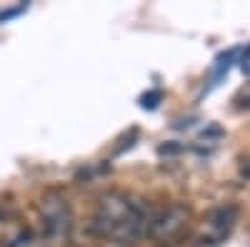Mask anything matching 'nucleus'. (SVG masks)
Listing matches in <instances>:
<instances>
[{
	"mask_svg": "<svg viewBox=\"0 0 250 247\" xmlns=\"http://www.w3.org/2000/svg\"><path fill=\"white\" fill-rule=\"evenodd\" d=\"M153 210L143 200H133L123 192H105L93 212V232L100 245L135 247L148 237Z\"/></svg>",
	"mask_w": 250,
	"mask_h": 247,
	"instance_id": "1",
	"label": "nucleus"
},
{
	"mask_svg": "<svg viewBox=\"0 0 250 247\" xmlns=\"http://www.w3.org/2000/svg\"><path fill=\"white\" fill-rule=\"evenodd\" d=\"M73 228L75 222L68 197L55 190L45 192L40 200V240L48 247H68Z\"/></svg>",
	"mask_w": 250,
	"mask_h": 247,
	"instance_id": "2",
	"label": "nucleus"
},
{
	"mask_svg": "<svg viewBox=\"0 0 250 247\" xmlns=\"http://www.w3.org/2000/svg\"><path fill=\"white\" fill-rule=\"evenodd\" d=\"M188 217H190V210L180 202H173L168 208H163L158 212H153L150 217V228H148V237L153 242H173L188 225Z\"/></svg>",
	"mask_w": 250,
	"mask_h": 247,
	"instance_id": "3",
	"label": "nucleus"
},
{
	"mask_svg": "<svg viewBox=\"0 0 250 247\" xmlns=\"http://www.w3.org/2000/svg\"><path fill=\"white\" fill-rule=\"evenodd\" d=\"M233 222H235V208H220V210H215L213 217H210V228H213L215 237L218 240L225 237L228 232H230Z\"/></svg>",
	"mask_w": 250,
	"mask_h": 247,
	"instance_id": "4",
	"label": "nucleus"
},
{
	"mask_svg": "<svg viewBox=\"0 0 250 247\" xmlns=\"http://www.w3.org/2000/svg\"><path fill=\"white\" fill-rule=\"evenodd\" d=\"M0 247H48V245L40 240L35 232H30L28 228H20L13 237H8Z\"/></svg>",
	"mask_w": 250,
	"mask_h": 247,
	"instance_id": "5",
	"label": "nucleus"
},
{
	"mask_svg": "<svg viewBox=\"0 0 250 247\" xmlns=\"http://www.w3.org/2000/svg\"><path fill=\"white\" fill-rule=\"evenodd\" d=\"M18 230H20V225H15V220L8 212L0 210V245H3L8 237H13Z\"/></svg>",
	"mask_w": 250,
	"mask_h": 247,
	"instance_id": "6",
	"label": "nucleus"
},
{
	"mask_svg": "<svg viewBox=\"0 0 250 247\" xmlns=\"http://www.w3.org/2000/svg\"><path fill=\"white\" fill-rule=\"evenodd\" d=\"M160 97H163V93H160V90H150V93H145V95L140 97V108H145V110H153V108H158Z\"/></svg>",
	"mask_w": 250,
	"mask_h": 247,
	"instance_id": "7",
	"label": "nucleus"
},
{
	"mask_svg": "<svg viewBox=\"0 0 250 247\" xmlns=\"http://www.w3.org/2000/svg\"><path fill=\"white\" fill-rule=\"evenodd\" d=\"M23 10H25V3H23V5H18V8H13V10L0 13V20H8V18H13V15H18V13H23Z\"/></svg>",
	"mask_w": 250,
	"mask_h": 247,
	"instance_id": "8",
	"label": "nucleus"
},
{
	"mask_svg": "<svg viewBox=\"0 0 250 247\" xmlns=\"http://www.w3.org/2000/svg\"><path fill=\"white\" fill-rule=\"evenodd\" d=\"M243 73L250 75V57H245V63H243Z\"/></svg>",
	"mask_w": 250,
	"mask_h": 247,
	"instance_id": "9",
	"label": "nucleus"
},
{
	"mask_svg": "<svg viewBox=\"0 0 250 247\" xmlns=\"http://www.w3.org/2000/svg\"><path fill=\"white\" fill-rule=\"evenodd\" d=\"M245 105H248V108H250V97H248V100H245Z\"/></svg>",
	"mask_w": 250,
	"mask_h": 247,
	"instance_id": "10",
	"label": "nucleus"
}]
</instances>
